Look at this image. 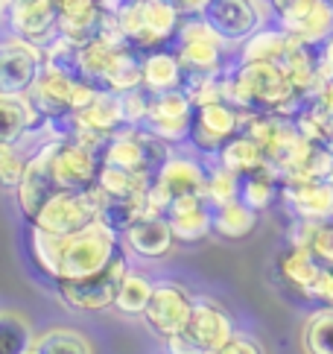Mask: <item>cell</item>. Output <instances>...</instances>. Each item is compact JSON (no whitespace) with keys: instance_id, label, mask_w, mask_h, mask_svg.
<instances>
[{"instance_id":"1","label":"cell","mask_w":333,"mask_h":354,"mask_svg":"<svg viewBox=\"0 0 333 354\" xmlns=\"http://www.w3.org/2000/svg\"><path fill=\"white\" fill-rule=\"evenodd\" d=\"M123 246L117 234H111L102 223H94L76 234H50L30 225V255L47 278L56 281H73L88 278L108 267V261Z\"/></svg>"},{"instance_id":"2","label":"cell","mask_w":333,"mask_h":354,"mask_svg":"<svg viewBox=\"0 0 333 354\" xmlns=\"http://www.w3.org/2000/svg\"><path fill=\"white\" fill-rule=\"evenodd\" d=\"M225 103H231L242 118L251 115H287L301 109L284 68L278 62H240L225 73Z\"/></svg>"},{"instance_id":"3","label":"cell","mask_w":333,"mask_h":354,"mask_svg":"<svg viewBox=\"0 0 333 354\" xmlns=\"http://www.w3.org/2000/svg\"><path fill=\"white\" fill-rule=\"evenodd\" d=\"M79 80L91 85L94 91L108 94H123L140 85V53L129 44H123L111 21H106V30L94 41L82 44Z\"/></svg>"},{"instance_id":"4","label":"cell","mask_w":333,"mask_h":354,"mask_svg":"<svg viewBox=\"0 0 333 354\" xmlns=\"http://www.w3.org/2000/svg\"><path fill=\"white\" fill-rule=\"evenodd\" d=\"M108 21L123 44L144 56L175 41L178 27H182V12L166 0H123L108 12Z\"/></svg>"},{"instance_id":"5","label":"cell","mask_w":333,"mask_h":354,"mask_svg":"<svg viewBox=\"0 0 333 354\" xmlns=\"http://www.w3.org/2000/svg\"><path fill=\"white\" fill-rule=\"evenodd\" d=\"M170 158V144L144 126H126L117 135H111L106 149H102V164L140 173L146 179H155Z\"/></svg>"},{"instance_id":"6","label":"cell","mask_w":333,"mask_h":354,"mask_svg":"<svg viewBox=\"0 0 333 354\" xmlns=\"http://www.w3.org/2000/svg\"><path fill=\"white\" fill-rule=\"evenodd\" d=\"M94 97H97V91L88 82L44 68V73L38 77V82L27 100L35 111V118L50 126L56 120H65V118L76 115V111L91 103Z\"/></svg>"},{"instance_id":"7","label":"cell","mask_w":333,"mask_h":354,"mask_svg":"<svg viewBox=\"0 0 333 354\" xmlns=\"http://www.w3.org/2000/svg\"><path fill=\"white\" fill-rule=\"evenodd\" d=\"M126 275H129V258L120 249L108 261L106 270H99L88 278H73V281H56V293L65 305L76 310H106V308H114Z\"/></svg>"},{"instance_id":"8","label":"cell","mask_w":333,"mask_h":354,"mask_svg":"<svg viewBox=\"0 0 333 354\" xmlns=\"http://www.w3.org/2000/svg\"><path fill=\"white\" fill-rule=\"evenodd\" d=\"M50 167H53L59 191H97L102 153L73 135L53 138L50 141Z\"/></svg>"},{"instance_id":"9","label":"cell","mask_w":333,"mask_h":354,"mask_svg":"<svg viewBox=\"0 0 333 354\" xmlns=\"http://www.w3.org/2000/svg\"><path fill=\"white\" fill-rule=\"evenodd\" d=\"M99 223V194L97 191H56L30 225L50 234H76Z\"/></svg>"},{"instance_id":"10","label":"cell","mask_w":333,"mask_h":354,"mask_svg":"<svg viewBox=\"0 0 333 354\" xmlns=\"http://www.w3.org/2000/svg\"><path fill=\"white\" fill-rule=\"evenodd\" d=\"M196 15L222 44H242L263 30L260 0H202Z\"/></svg>"},{"instance_id":"11","label":"cell","mask_w":333,"mask_h":354,"mask_svg":"<svg viewBox=\"0 0 333 354\" xmlns=\"http://www.w3.org/2000/svg\"><path fill=\"white\" fill-rule=\"evenodd\" d=\"M44 73V50L23 39L0 41V97H30Z\"/></svg>"},{"instance_id":"12","label":"cell","mask_w":333,"mask_h":354,"mask_svg":"<svg viewBox=\"0 0 333 354\" xmlns=\"http://www.w3.org/2000/svg\"><path fill=\"white\" fill-rule=\"evenodd\" d=\"M175 53L187 77H213L222 68V41L199 15L182 21L175 35Z\"/></svg>"},{"instance_id":"13","label":"cell","mask_w":333,"mask_h":354,"mask_svg":"<svg viewBox=\"0 0 333 354\" xmlns=\"http://www.w3.org/2000/svg\"><path fill=\"white\" fill-rule=\"evenodd\" d=\"M204 173L196 161H187V158H170L161 167V173L152 179L149 185V214H161L173 205L175 199H184V196H202L204 194Z\"/></svg>"},{"instance_id":"14","label":"cell","mask_w":333,"mask_h":354,"mask_svg":"<svg viewBox=\"0 0 333 354\" xmlns=\"http://www.w3.org/2000/svg\"><path fill=\"white\" fill-rule=\"evenodd\" d=\"M280 30L304 41H325L333 32V6L327 0H269Z\"/></svg>"},{"instance_id":"15","label":"cell","mask_w":333,"mask_h":354,"mask_svg":"<svg viewBox=\"0 0 333 354\" xmlns=\"http://www.w3.org/2000/svg\"><path fill=\"white\" fill-rule=\"evenodd\" d=\"M242 126V115L225 100H216V103H204L193 109V126H190V138L199 153L204 156H216L220 149L231 141Z\"/></svg>"},{"instance_id":"16","label":"cell","mask_w":333,"mask_h":354,"mask_svg":"<svg viewBox=\"0 0 333 354\" xmlns=\"http://www.w3.org/2000/svg\"><path fill=\"white\" fill-rule=\"evenodd\" d=\"M193 103L190 97L178 88V91L152 94L149 111L144 120V129L158 135L166 144H182L190 138V126H193Z\"/></svg>"},{"instance_id":"17","label":"cell","mask_w":333,"mask_h":354,"mask_svg":"<svg viewBox=\"0 0 333 354\" xmlns=\"http://www.w3.org/2000/svg\"><path fill=\"white\" fill-rule=\"evenodd\" d=\"M190 310H193V299H190L178 284L161 281V284H155V290H152V299L144 310V319H146L152 334L166 339L178 331H184Z\"/></svg>"},{"instance_id":"18","label":"cell","mask_w":333,"mask_h":354,"mask_svg":"<svg viewBox=\"0 0 333 354\" xmlns=\"http://www.w3.org/2000/svg\"><path fill=\"white\" fill-rule=\"evenodd\" d=\"M9 27L18 39L47 47L50 41L59 39V15L50 0H32V3H12L6 6Z\"/></svg>"},{"instance_id":"19","label":"cell","mask_w":333,"mask_h":354,"mask_svg":"<svg viewBox=\"0 0 333 354\" xmlns=\"http://www.w3.org/2000/svg\"><path fill=\"white\" fill-rule=\"evenodd\" d=\"M184 334L193 339L204 354H211L234 337V328L220 305H213L208 299H196L193 310H190V319L184 325Z\"/></svg>"},{"instance_id":"20","label":"cell","mask_w":333,"mask_h":354,"mask_svg":"<svg viewBox=\"0 0 333 354\" xmlns=\"http://www.w3.org/2000/svg\"><path fill=\"white\" fill-rule=\"evenodd\" d=\"M166 223L173 229V237L178 243H199L213 232V208L204 202V196H184L175 199L164 211Z\"/></svg>"},{"instance_id":"21","label":"cell","mask_w":333,"mask_h":354,"mask_svg":"<svg viewBox=\"0 0 333 354\" xmlns=\"http://www.w3.org/2000/svg\"><path fill=\"white\" fill-rule=\"evenodd\" d=\"M59 191L56 187V179H53V167H50V144L38 153L30 167H27V176H23V182L18 187V205H21V214L27 217V223H32V217L38 211H41V205Z\"/></svg>"},{"instance_id":"22","label":"cell","mask_w":333,"mask_h":354,"mask_svg":"<svg viewBox=\"0 0 333 354\" xmlns=\"http://www.w3.org/2000/svg\"><path fill=\"white\" fill-rule=\"evenodd\" d=\"M287 205L307 223H322L333 217V187L327 182H307V179H287L284 182Z\"/></svg>"},{"instance_id":"23","label":"cell","mask_w":333,"mask_h":354,"mask_svg":"<svg viewBox=\"0 0 333 354\" xmlns=\"http://www.w3.org/2000/svg\"><path fill=\"white\" fill-rule=\"evenodd\" d=\"M187 73L182 68L175 50H152V53L140 56V85L149 94H164V91H178L184 88Z\"/></svg>"},{"instance_id":"24","label":"cell","mask_w":333,"mask_h":354,"mask_svg":"<svg viewBox=\"0 0 333 354\" xmlns=\"http://www.w3.org/2000/svg\"><path fill=\"white\" fill-rule=\"evenodd\" d=\"M123 240L140 258H164L175 243L170 223H166V217H161V214H146V217H140L132 229L123 234Z\"/></svg>"},{"instance_id":"25","label":"cell","mask_w":333,"mask_h":354,"mask_svg":"<svg viewBox=\"0 0 333 354\" xmlns=\"http://www.w3.org/2000/svg\"><path fill=\"white\" fill-rule=\"evenodd\" d=\"M216 161L220 167L234 173L237 179L240 176H249V173H258L266 170V158H263V149L258 147L254 138H249L246 132H237L231 141H228L220 153H216Z\"/></svg>"},{"instance_id":"26","label":"cell","mask_w":333,"mask_h":354,"mask_svg":"<svg viewBox=\"0 0 333 354\" xmlns=\"http://www.w3.org/2000/svg\"><path fill=\"white\" fill-rule=\"evenodd\" d=\"M152 179L123 167H111L102 164L99 167V179H97V194L102 199H144L149 194Z\"/></svg>"},{"instance_id":"27","label":"cell","mask_w":333,"mask_h":354,"mask_svg":"<svg viewBox=\"0 0 333 354\" xmlns=\"http://www.w3.org/2000/svg\"><path fill=\"white\" fill-rule=\"evenodd\" d=\"M32 126H41L27 97H0V147L21 141Z\"/></svg>"},{"instance_id":"28","label":"cell","mask_w":333,"mask_h":354,"mask_svg":"<svg viewBox=\"0 0 333 354\" xmlns=\"http://www.w3.org/2000/svg\"><path fill=\"white\" fill-rule=\"evenodd\" d=\"M146 214H149L146 196L144 199H102L99 196V223L111 234H126Z\"/></svg>"},{"instance_id":"29","label":"cell","mask_w":333,"mask_h":354,"mask_svg":"<svg viewBox=\"0 0 333 354\" xmlns=\"http://www.w3.org/2000/svg\"><path fill=\"white\" fill-rule=\"evenodd\" d=\"M280 272H284V278L292 287L304 290V293H313L318 275H322V261L307 246H292L287 255L280 258Z\"/></svg>"},{"instance_id":"30","label":"cell","mask_w":333,"mask_h":354,"mask_svg":"<svg viewBox=\"0 0 333 354\" xmlns=\"http://www.w3.org/2000/svg\"><path fill=\"white\" fill-rule=\"evenodd\" d=\"M254 223H258V211H251L246 202H225V205L213 208V234H220L225 240H240L251 234Z\"/></svg>"},{"instance_id":"31","label":"cell","mask_w":333,"mask_h":354,"mask_svg":"<svg viewBox=\"0 0 333 354\" xmlns=\"http://www.w3.org/2000/svg\"><path fill=\"white\" fill-rule=\"evenodd\" d=\"M35 331L18 313L0 310V354H32Z\"/></svg>"},{"instance_id":"32","label":"cell","mask_w":333,"mask_h":354,"mask_svg":"<svg viewBox=\"0 0 333 354\" xmlns=\"http://www.w3.org/2000/svg\"><path fill=\"white\" fill-rule=\"evenodd\" d=\"M289 32L284 30H258L249 41H242V62H280L287 53Z\"/></svg>"},{"instance_id":"33","label":"cell","mask_w":333,"mask_h":354,"mask_svg":"<svg viewBox=\"0 0 333 354\" xmlns=\"http://www.w3.org/2000/svg\"><path fill=\"white\" fill-rule=\"evenodd\" d=\"M278 194V176H272L269 170H258L249 176H240V194L237 199L246 202L251 211H263L272 205V199Z\"/></svg>"},{"instance_id":"34","label":"cell","mask_w":333,"mask_h":354,"mask_svg":"<svg viewBox=\"0 0 333 354\" xmlns=\"http://www.w3.org/2000/svg\"><path fill=\"white\" fill-rule=\"evenodd\" d=\"M152 290H155V284H152L146 275L129 270V275H126L123 284H120V293H117L114 308H117L120 313H126V316H144L149 299H152Z\"/></svg>"},{"instance_id":"35","label":"cell","mask_w":333,"mask_h":354,"mask_svg":"<svg viewBox=\"0 0 333 354\" xmlns=\"http://www.w3.org/2000/svg\"><path fill=\"white\" fill-rule=\"evenodd\" d=\"M32 354H94L88 339L70 328H53L41 337H35Z\"/></svg>"},{"instance_id":"36","label":"cell","mask_w":333,"mask_h":354,"mask_svg":"<svg viewBox=\"0 0 333 354\" xmlns=\"http://www.w3.org/2000/svg\"><path fill=\"white\" fill-rule=\"evenodd\" d=\"M307 354H333V310L313 313L304 325Z\"/></svg>"},{"instance_id":"37","label":"cell","mask_w":333,"mask_h":354,"mask_svg":"<svg viewBox=\"0 0 333 354\" xmlns=\"http://www.w3.org/2000/svg\"><path fill=\"white\" fill-rule=\"evenodd\" d=\"M79 44H73L68 39H59L50 41L44 47V68L47 71H59V73H68V77L79 80Z\"/></svg>"},{"instance_id":"38","label":"cell","mask_w":333,"mask_h":354,"mask_svg":"<svg viewBox=\"0 0 333 354\" xmlns=\"http://www.w3.org/2000/svg\"><path fill=\"white\" fill-rule=\"evenodd\" d=\"M292 246H307L313 255L322 261V263H330L333 267V225H322V223H307L298 229V240Z\"/></svg>"},{"instance_id":"39","label":"cell","mask_w":333,"mask_h":354,"mask_svg":"<svg viewBox=\"0 0 333 354\" xmlns=\"http://www.w3.org/2000/svg\"><path fill=\"white\" fill-rule=\"evenodd\" d=\"M240 194V179L234 173H228L222 167L211 170L208 176H204V202H208L211 208H220L225 205V202H234Z\"/></svg>"},{"instance_id":"40","label":"cell","mask_w":333,"mask_h":354,"mask_svg":"<svg viewBox=\"0 0 333 354\" xmlns=\"http://www.w3.org/2000/svg\"><path fill=\"white\" fill-rule=\"evenodd\" d=\"M149 100H152V94L146 91L144 85L132 88V91H123L120 94V106H123L126 123H129V126H144L146 111H149Z\"/></svg>"},{"instance_id":"41","label":"cell","mask_w":333,"mask_h":354,"mask_svg":"<svg viewBox=\"0 0 333 354\" xmlns=\"http://www.w3.org/2000/svg\"><path fill=\"white\" fill-rule=\"evenodd\" d=\"M316 47H318V77H322V82H333V32Z\"/></svg>"},{"instance_id":"42","label":"cell","mask_w":333,"mask_h":354,"mask_svg":"<svg viewBox=\"0 0 333 354\" xmlns=\"http://www.w3.org/2000/svg\"><path fill=\"white\" fill-rule=\"evenodd\" d=\"M164 346H166V354H204V351H202L184 331H178V334H173V337H166V339H164Z\"/></svg>"},{"instance_id":"43","label":"cell","mask_w":333,"mask_h":354,"mask_svg":"<svg viewBox=\"0 0 333 354\" xmlns=\"http://www.w3.org/2000/svg\"><path fill=\"white\" fill-rule=\"evenodd\" d=\"M211 354H263V351L254 346L251 339H246V337H231L225 346H220V348L211 351Z\"/></svg>"},{"instance_id":"44","label":"cell","mask_w":333,"mask_h":354,"mask_svg":"<svg viewBox=\"0 0 333 354\" xmlns=\"http://www.w3.org/2000/svg\"><path fill=\"white\" fill-rule=\"evenodd\" d=\"M310 106L322 111L325 118H333V82H322V88L313 94Z\"/></svg>"},{"instance_id":"45","label":"cell","mask_w":333,"mask_h":354,"mask_svg":"<svg viewBox=\"0 0 333 354\" xmlns=\"http://www.w3.org/2000/svg\"><path fill=\"white\" fill-rule=\"evenodd\" d=\"M310 296H318V299H325L333 305V267H322V275H318Z\"/></svg>"},{"instance_id":"46","label":"cell","mask_w":333,"mask_h":354,"mask_svg":"<svg viewBox=\"0 0 333 354\" xmlns=\"http://www.w3.org/2000/svg\"><path fill=\"white\" fill-rule=\"evenodd\" d=\"M170 6H175L182 15H193V12H199V6H202V0H166Z\"/></svg>"},{"instance_id":"47","label":"cell","mask_w":333,"mask_h":354,"mask_svg":"<svg viewBox=\"0 0 333 354\" xmlns=\"http://www.w3.org/2000/svg\"><path fill=\"white\" fill-rule=\"evenodd\" d=\"M12 3H32V0H6V6H12Z\"/></svg>"},{"instance_id":"48","label":"cell","mask_w":333,"mask_h":354,"mask_svg":"<svg viewBox=\"0 0 333 354\" xmlns=\"http://www.w3.org/2000/svg\"><path fill=\"white\" fill-rule=\"evenodd\" d=\"M325 182H327V185L333 187V167H330V173H327V179H325Z\"/></svg>"},{"instance_id":"49","label":"cell","mask_w":333,"mask_h":354,"mask_svg":"<svg viewBox=\"0 0 333 354\" xmlns=\"http://www.w3.org/2000/svg\"><path fill=\"white\" fill-rule=\"evenodd\" d=\"M3 6H6V0H0V12H3Z\"/></svg>"}]
</instances>
